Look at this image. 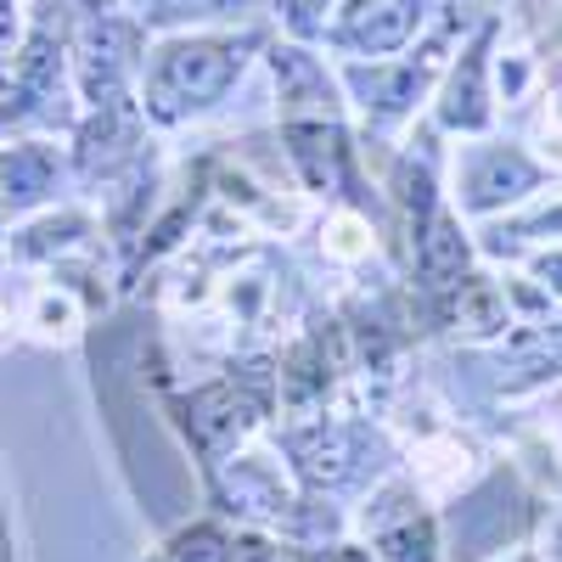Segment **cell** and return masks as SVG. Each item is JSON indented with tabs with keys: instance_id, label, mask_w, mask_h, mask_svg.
Wrapping results in <instances>:
<instances>
[{
	"instance_id": "obj_10",
	"label": "cell",
	"mask_w": 562,
	"mask_h": 562,
	"mask_svg": "<svg viewBox=\"0 0 562 562\" xmlns=\"http://www.w3.org/2000/svg\"><path fill=\"white\" fill-rule=\"evenodd\" d=\"M34 321L45 326V333H68L74 304H68V299H57V293H40V304H34Z\"/></svg>"
},
{
	"instance_id": "obj_12",
	"label": "cell",
	"mask_w": 562,
	"mask_h": 562,
	"mask_svg": "<svg viewBox=\"0 0 562 562\" xmlns=\"http://www.w3.org/2000/svg\"><path fill=\"white\" fill-rule=\"evenodd\" d=\"M546 140H551V147L562 153V90H557V97L546 102Z\"/></svg>"
},
{
	"instance_id": "obj_2",
	"label": "cell",
	"mask_w": 562,
	"mask_h": 562,
	"mask_svg": "<svg viewBox=\"0 0 562 562\" xmlns=\"http://www.w3.org/2000/svg\"><path fill=\"white\" fill-rule=\"evenodd\" d=\"M495 45H501V18H484L479 34L456 52L445 90H439V124L461 135H484L495 124V97H490V68H495Z\"/></svg>"
},
{
	"instance_id": "obj_14",
	"label": "cell",
	"mask_w": 562,
	"mask_h": 562,
	"mask_svg": "<svg viewBox=\"0 0 562 562\" xmlns=\"http://www.w3.org/2000/svg\"><path fill=\"white\" fill-rule=\"evenodd\" d=\"M518 7H524L529 18H546V23H551V12L562 7V0H518Z\"/></svg>"
},
{
	"instance_id": "obj_1",
	"label": "cell",
	"mask_w": 562,
	"mask_h": 562,
	"mask_svg": "<svg viewBox=\"0 0 562 562\" xmlns=\"http://www.w3.org/2000/svg\"><path fill=\"white\" fill-rule=\"evenodd\" d=\"M243 52H248V40H225V34L164 45L147 68V108L158 119H186V113L220 102L231 79L243 74Z\"/></svg>"
},
{
	"instance_id": "obj_7",
	"label": "cell",
	"mask_w": 562,
	"mask_h": 562,
	"mask_svg": "<svg viewBox=\"0 0 562 562\" xmlns=\"http://www.w3.org/2000/svg\"><path fill=\"white\" fill-rule=\"evenodd\" d=\"M383 551L394 562H434V529H428V518H416V512H411L400 529H383Z\"/></svg>"
},
{
	"instance_id": "obj_16",
	"label": "cell",
	"mask_w": 562,
	"mask_h": 562,
	"mask_svg": "<svg viewBox=\"0 0 562 562\" xmlns=\"http://www.w3.org/2000/svg\"><path fill=\"white\" fill-rule=\"evenodd\" d=\"M333 562H366V557H360V551H344V557H333Z\"/></svg>"
},
{
	"instance_id": "obj_4",
	"label": "cell",
	"mask_w": 562,
	"mask_h": 562,
	"mask_svg": "<svg viewBox=\"0 0 562 562\" xmlns=\"http://www.w3.org/2000/svg\"><path fill=\"white\" fill-rule=\"evenodd\" d=\"M422 23H428V0H349L338 45H349L360 57H389L422 34Z\"/></svg>"
},
{
	"instance_id": "obj_9",
	"label": "cell",
	"mask_w": 562,
	"mask_h": 562,
	"mask_svg": "<svg viewBox=\"0 0 562 562\" xmlns=\"http://www.w3.org/2000/svg\"><path fill=\"white\" fill-rule=\"evenodd\" d=\"M276 7H281V18H288L299 34H315L321 29V12L333 7V0H276Z\"/></svg>"
},
{
	"instance_id": "obj_15",
	"label": "cell",
	"mask_w": 562,
	"mask_h": 562,
	"mask_svg": "<svg viewBox=\"0 0 562 562\" xmlns=\"http://www.w3.org/2000/svg\"><path fill=\"white\" fill-rule=\"evenodd\" d=\"M7 45H12V7L0 0V52H7ZM7 57H12V52H7Z\"/></svg>"
},
{
	"instance_id": "obj_6",
	"label": "cell",
	"mask_w": 562,
	"mask_h": 562,
	"mask_svg": "<svg viewBox=\"0 0 562 562\" xmlns=\"http://www.w3.org/2000/svg\"><path fill=\"white\" fill-rule=\"evenodd\" d=\"M512 366V383H540V378H557L562 371V321L557 326H529L506 344V360Z\"/></svg>"
},
{
	"instance_id": "obj_3",
	"label": "cell",
	"mask_w": 562,
	"mask_h": 562,
	"mask_svg": "<svg viewBox=\"0 0 562 562\" xmlns=\"http://www.w3.org/2000/svg\"><path fill=\"white\" fill-rule=\"evenodd\" d=\"M540 180H546V164H535L524 147L484 140V147H473V153H467V164H461V209L490 214L501 203L529 198Z\"/></svg>"
},
{
	"instance_id": "obj_5",
	"label": "cell",
	"mask_w": 562,
	"mask_h": 562,
	"mask_svg": "<svg viewBox=\"0 0 562 562\" xmlns=\"http://www.w3.org/2000/svg\"><path fill=\"white\" fill-rule=\"evenodd\" d=\"M135 45H140V34L130 23H119V18L85 23V34H79V85L97 108L119 102V85H124V74L135 63Z\"/></svg>"
},
{
	"instance_id": "obj_13",
	"label": "cell",
	"mask_w": 562,
	"mask_h": 562,
	"mask_svg": "<svg viewBox=\"0 0 562 562\" xmlns=\"http://www.w3.org/2000/svg\"><path fill=\"white\" fill-rule=\"evenodd\" d=\"M203 7H214V0H158L153 18H186V12H203Z\"/></svg>"
},
{
	"instance_id": "obj_8",
	"label": "cell",
	"mask_w": 562,
	"mask_h": 562,
	"mask_svg": "<svg viewBox=\"0 0 562 562\" xmlns=\"http://www.w3.org/2000/svg\"><path fill=\"white\" fill-rule=\"evenodd\" d=\"M366 248H371V231L355 214H338L333 225H326V254L333 259H360Z\"/></svg>"
},
{
	"instance_id": "obj_11",
	"label": "cell",
	"mask_w": 562,
	"mask_h": 562,
	"mask_svg": "<svg viewBox=\"0 0 562 562\" xmlns=\"http://www.w3.org/2000/svg\"><path fill=\"white\" fill-rule=\"evenodd\" d=\"M535 276L546 281L551 293H562V254H540V259H535Z\"/></svg>"
},
{
	"instance_id": "obj_17",
	"label": "cell",
	"mask_w": 562,
	"mask_h": 562,
	"mask_svg": "<svg viewBox=\"0 0 562 562\" xmlns=\"http://www.w3.org/2000/svg\"><path fill=\"white\" fill-rule=\"evenodd\" d=\"M85 7H90V12H102V7H108V0H85Z\"/></svg>"
}]
</instances>
